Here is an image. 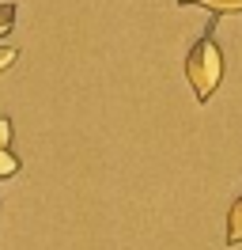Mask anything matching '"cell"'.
Segmentation results:
<instances>
[{
  "instance_id": "cell-6",
  "label": "cell",
  "mask_w": 242,
  "mask_h": 250,
  "mask_svg": "<svg viewBox=\"0 0 242 250\" xmlns=\"http://www.w3.org/2000/svg\"><path fill=\"white\" fill-rule=\"evenodd\" d=\"M8 144H12V122L0 118V148H8Z\"/></svg>"
},
{
  "instance_id": "cell-2",
  "label": "cell",
  "mask_w": 242,
  "mask_h": 250,
  "mask_svg": "<svg viewBox=\"0 0 242 250\" xmlns=\"http://www.w3.org/2000/svg\"><path fill=\"white\" fill-rule=\"evenodd\" d=\"M185 8H204L212 16H242V0H178Z\"/></svg>"
},
{
  "instance_id": "cell-3",
  "label": "cell",
  "mask_w": 242,
  "mask_h": 250,
  "mask_svg": "<svg viewBox=\"0 0 242 250\" xmlns=\"http://www.w3.org/2000/svg\"><path fill=\"white\" fill-rule=\"evenodd\" d=\"M223 239H227V247H239V243H242V197H235L231 208H227V231H223Z\"/></svg>"
},
{
  "instance_id": "cell-1",
  "label": "cell",
  "mask_w": 242,
  "mask_h": 250,
  "mask_svg": "<svg viewBox=\"0 0 242 250\" xmlns=\"http://www.w3.org/2000/svg\"><path fill=\"white\" fill-rule=\"evenodd\" d=\"M185 80H189V87H193L197 103H208L212 95H216V87H220V80H223V49L216 42L212 27L204 31V38L185 53Z\"/></svg>"
},
{
  "instance_id": "cell-5",
  "label": "cell",
  "mask_w": 242,
  "mask_h": 250,
  "mask_svg": "<svg viewBox=\"0 0 242 250\" xmlns=\"http://www.w3.org/2000/svg\"><path fill=\"white\" fill-rule=\"evenodd\" d=\"M15 57H19L15 46H0V72H8V68L15 64Z\"/></svg>"
},
{
  "instance_id": "cell-4",
  "label": "cell",
  "mask_w": 242,
  "mask_h": 250,
  "mask_svg": "<svg viewBox=\"0 0 242 250\" xmlns=\"http://www.w3.org/2000/svg\"><path fill=\"white\" fill-rule=\"evenodd\" d=\"M15 27V4H0V38H8Z\"/></svg>"
}]
</instances>
